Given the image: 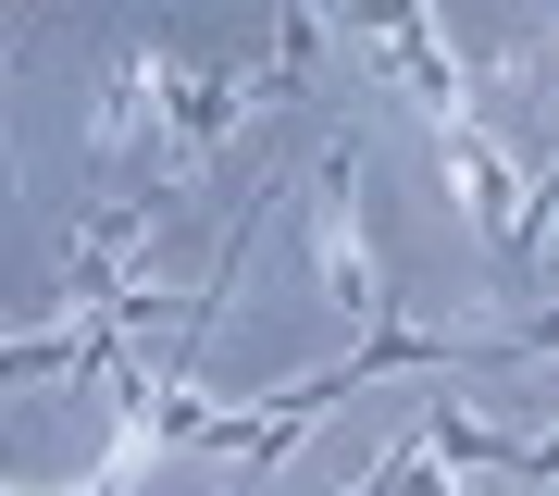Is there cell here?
Wrapping results in <instances>:
<instances>
[{
	"mask_svg": "<svg viewBox=\"0 0 559 496\" xmlns=\"http://www.w3.org/2000/svg\"><path fill=\"white\" fill-rule=\"evenodd\" d=\"M311 237H323V286H336L348 323H385L399 286H385V249H373V198H360V137L323 149V198H311Z\"/></svg>",
	"mask_w": 559,
	"mask_h": 496,
	"instance_id": "6da1fadb",
	"label": "cell"
}]
</instances>
